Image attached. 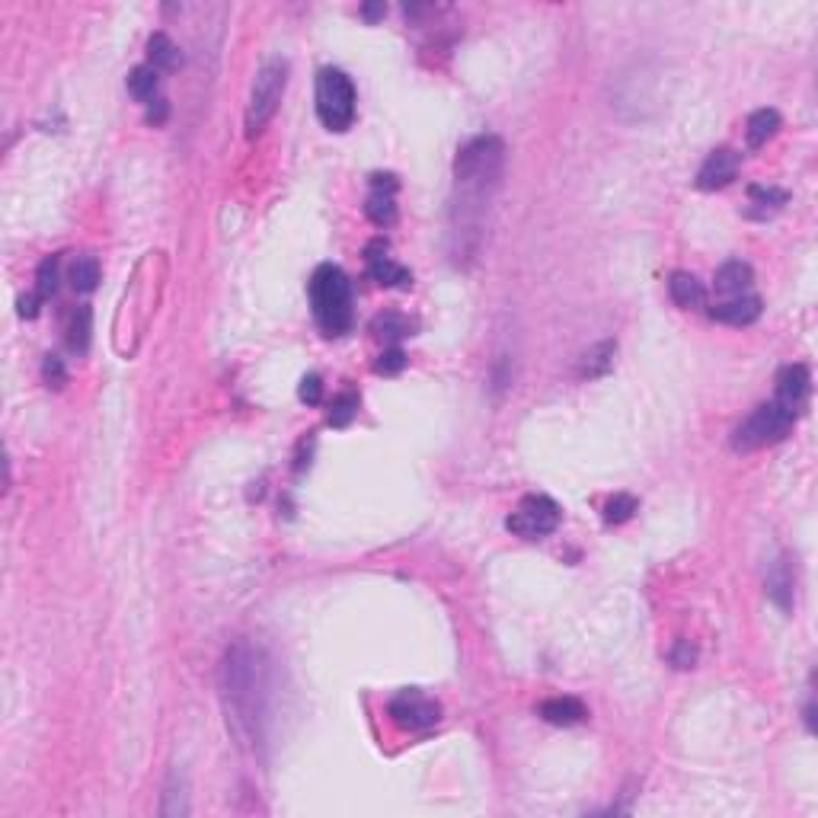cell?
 I'll return each instance as SVG.
<instances>
[{
	"mask_svg": "<svg viewBox=\"0 0 818 818\" xmlns=\"http://www.w3.org/2000/svg\"><path fill=\"white\" fill-rule=\"evenodd\" d=\"M221 694L224 710H227V723L234 726L237 738L244 745L259 742L263 738V719H265V662L259 650H253L250 642H237L234 650H227L221 665Z\"/></svg>",
	"mask_w": 818,
	"mask_h": 818,
	"instance_id": "cell-1",
	"label": "cell"
},
{
	"mask_svg": "<svg viewBox=\"0 0 818 818\" xmlns=\"http://www.w3.org/2000/svg\"><path fill=\"white\" fill-rule=\"evenodd\" d=\"M502 163H505V148L496 135H480L460 148L454 160V179L464 196V208H480L486 202L489 189L499 186Z\"/></svg>",
	"mask_w": 818,
	"mask_h": 818,
	"instance_id": "cell-2",
	"label": "cell"
},
{
	"mask_svg": "<svg viewBox=\"0 0 818 818\" xmlns=\"http://www.w3.org/2000/svg\"><path fill=\"white\" fill-rule=\"evenodd\" d=\"M311 307L313 320L326 336H342L352 326V284L345 278V272L332 263L317 265L311 275Z\"/></svg>",
	"mask_w": 818,
	"mask_h": 818,
	"instance_id": "cell-3",
	"label": "cell"
},
{
	"mask_svg": "<svg viewBox=\"0 0 818 818\" xmlns=\"http://www.w3.org/2000/svg\"><path fill=\"white\" fill-rule=\"evenodd\" d=\"M796 416H799L796 409L777 403V399L757 406L755 413L732 432V447L736 451H757V447L777 445V441H784L790 435Z\"/></svg>",
	"mask_w": 818,
	"mask_h": 818,
	"instance_id": "cell-4",
	"label": "cell"
},
{
	"mask_svg": "<svg viewBox=\"0 0 818 818\" xmlns=\"http://www.w3.org/2000/svg\"><path fill=\"white\" fill-rule=\"evenodd\" d=\"M317 115L330 131H345L355 122V87L339 68L317 74Z\"/></svg>",
	"mask_w": 818,
	"mask_h": 818,
	"instance_id": "cell-5",
	"label": "cell"
},
{
	"mask_svg": "<svg viewBox=\"0 0 818 818\" xmlns=\"http://www.w3.org/2000/svg\"><path fill=\"white\" fill-rule=\"evenodd\" d=\"M284 81H288V64L284 62H269L256 74L250 93V106H246V135H259L269 125V119L275 115L278 102L284 93Z\"/></svg>",
	"mask_w": 818,
	"mask_h": 818,
	"instance_id": "cell-6",
	"label": "cell"
},
{
	"mask_svg": "<svg viewBox=\"0 0 818 818\" xmlns=\"http://www.w3.org/2000/svg\"><path fill=\"white\" fill-rule=\"evenodd\" d=\"M505 528L512 534L524 537V541H541V537L553 534L560 528V505L550 496H528L508 515Z\"/></svg>",
	"mask_w": 818,
	"mask_h": 818,
	"instance_id": "cell-7",
	"label": "cell"
},
{
	"mask_svg": "<svg viewBox=\"0 0 818 818\" xmlns=\"http://www.w3.org/2000/svg\"><path fill=\"white\" fill-rule=\"evenodd\" d=\"M390 719L399 726V729L419 732V729H432L441 719V707L435 700H428L419 690H403L390 700Z\"/></svg>",
	"mask_w": 818,
	"mask_h": 818,
	"instance_id": "cell-8",
	"label": "cell"
},
{
	"mask_svg": "<svg viewBox=\"0 0 818 818\" xmlns=\"http://www.w3.org/2000/svg\"><path fill=\"white\" fill-rule=\"evenodd\" d=\"M365 263H368V275H371L378 284H384V288H409V284H413L409 269H403V265L393 263V259L387 256V240L378 237L368 244Z\"/></svg>",
	"mask_w": 818,
	"mask_h": 818,
	"instance_id": "cell-9",
	"label": "cell"
},
{
	"mask_svg": "<svg viewBox=\"0 0 818 818\" xmlns=\"http://www.w3.org/2000/svg\"><path fill=\"white\" fill-rule=\"evenodd\" d=\"M397 179L390 173H374L371 177V196L365 202V215L371 217L378 227H390L397 221Z\"/></svg>",
	"mask_w": 818,
	"mask_h": 818,
	"instance_id": "cell-10",
	"label": "cell"
},
{
	"mask_svg": "<svg viewBox=\"0 0 818 818\" xmlns=\"http://www.w3.org/2000/svg\"><path fill=\"white\" fill-rule=\"evenodd\" d=\"M736 173H738V154L732 148H719L707 157L700 173H697V189L717 192L723 186H729L736 179Z\"/></svg>",
	"mask_w": 818,
	"mask_h": 818,
	"instance_id": "cell-11",
	"label": "cell"
},
{
	"mask_svg": "<svg viewBox=\"0 0 818 818\" xmlns=\"http://www.w3.org/2000/svg\"><path fill=\"white\" fill-rule=\"evenodd\" d=\"M809 384H812L809 368L805 365H786L784 371L777 374V397L774 399L799 413L803 403H805V397H809Z\"/></svg>",
	"mask_w": 818,
	"mask_h": 818,
	"instance_id": "cell-12",
	"label": "cell"
},
{
	"mask_svg": "<svg viewBox=\"0 0 818 818\" xmlns=\"http://www.w3.org/2000/svg\"><path fill=\"white\" fill-rule=\"evenodd\" d=\"M710 317L719 320V323H729V326H748L761 317V298L755 294H738V298H729L723 304L710 307Z\"/></svg>",
	"mask_w": 818,
	"mask_h": 818,
	"instance_id": "cell-13",
	"label": "cell"
},
{
	"mask_svg": "<svg viewBox=\"0 0 818 818\" xmlns=\"http://www.w3.org/2000/svg\"><path fill=\"white\" fill-rule=\"evenodd\" d=\"M585 717H589V710L575 697H550L541 704V719L550 726H579Z\"/></svg>",
	"mask_w": 818,
	"mask_h": 818,
	"instance_id": "cell-14",
	"label": "cell"
},
{
	"mask_svg": "<svg viewBox=\"0 0 818 818\" xmlns=\"http://www.w3.org/2000/svg\"><path fill=\"white\" fill-rule=\"evenodd\" d=\"M669 294L678 307H684V311H694V307H700L707 301L704 284L697 282V275H690V272H671Z\"/></svg>",
	"mask_w": 818,
	"mask_h": 818,
	"instance_id": "cell-15",
	"label": "cell"
},
{
	"mask_svg": "<svg viewBox=\"0 0 818 818\" xmlns=\"http://www.w3.org/2000/svg\"><path fill=\"white\" fill-rule=\"evenodd\" d=\"M751 282H755V272H751V265L742 263V259H732V263H723L717 269V291L719 294L738 298V294L748 291Z\"/></svg>",
	"mask_w": 818,
	"mask_h": 818,
	"instance_id": "cell-16",
	"label": "cell"
},
{
	"mask_svg": "<svg viewBox=\"0 0 818 818\" xmlns=\"http://www.w3.org/2000/svg\"><path fill=\"white\" fill-rule=\"evenodd\" d=\"M793 585H796V579H793V566L790 560H777L774 563V569L767 573V595H771V601L777 604L780 611H790L793 608Z\"/></svg>",
	"mask_w": 818,
	"mask_h": 818,
	"instance_id": "cell-17",
	"label": "cell"
},
{
	"mask_svg": "<svg viewBox=\"0 0 818 818\" xmlns=\"http://www.w3.org/2000/svg\"><path fill=\"white\" fill-rule=\"evenodd\" d=\"M780 131V112L777 109H757L748 119V129H745V138H748V148H765L774 135Z\"/></svg>",
	"mask_w": 818,
	"mask_h": 818,
	"instance_id": "cell-18",
	"label": "cell"
},
{
	"mask_svg": "<svg viewBox=\"0 0 818 818\" xmlns=\"http://www.w3.org/2000/svg\"><path fill=\"white\" fill-rule=\"evenodd\" d=\"M148 58L154 71H173L179 64V48L167 33H154L148 39Z\"/></svg>",
	"mask_w": 818,
	"mask_h": 818,
	"instance_id": "cell-19",
	"label": "cell"
},
{
	"mask_svg": "<svg viewBox=\"0 0 818 818\" xmlns=\"http://www.w3.org/2000/svg\"><path fill=\"white\" fill-rule=\"evenodd\" d=\"M748 202L755 205L751 215L755 217H767L774 211H780L786 205V192L784 189H771V186H751L748 189Z\"/></svg>",
	"mask_w": 818,
	"mask_h": 818,
	"instance_id": "cell-20",
	"label": "cell"
},
{
	"mask_svg": "<svg viewBox=\"0 0 818 818\" xmlns=\"http://www.w3.org/2000/svg\"><path fill=\"white\" fill-rule=\"evenodd\" d=\"M614 352H617L614 342H601L595 349H589L585 359H582V378H601V374H608L611 365H614Z\"/></svg>",
	"mask_w": 818,
	"mask_h": 818,
	"instance_id": "cell-21",
	"label": "cell"
},
{
	"mask_svg": "<svg viewBox=\"0 0 818 818\" xmlns=\"http://www.w3.org/2000/svg\"><path fill=\"white\" fill-rule=\"evenodd\" d=\"M96 284H100V263H96V256H77L71 263V288L90 294Z\"/></svg>",
	"mask_w": 818,
	"mask_h": 818,
	"instance_id": "cell-22",
	"label": "cell"
},
{
	"mask_svg": "<svg viewBox=\"0 0 818 818\" xmlns=\"http://www.w3.org/2000/svg\"><path fill=\"white\" fill-rule=\"evenodd\" d=\"M157 83H160L157 71L150 68V64H141V68H135L129 74V93L135 96L138 102H154L157 100Z\"/></svg>",
	"mask_w": 818,
	"mask_h": 818,
	"instance_id": "cell-23",
	"label": "cell"
},
{
	"mask_svg": "<svg viewBox=\"0 0 818 818\" xmlns=\"http://www.w3.org/2000/svg\"><path fill=\"white\" fill-rule=\"evenodd\" d=\"M371 330L378 332L380 339H387V342H399L403 336H409V330H413V326H409V320H406V317H399V313L387 311V313H380V317H374Z\"/></svg>",
	"mask_w": 818,
	"mask_h": 818,
	"instance_id": "cell-24",
	"label": "cell"
},
{
	"mask_svg": "<svg viewBox=\"0 0 818 818\" xmlns=\"http://www.w3.org/2000/svg\"><path fill=\"white\" fill-rule=\"evenodd\" d=\"M68 345L74 352H87L90 345V307H77L68 320Z\"/></svg>",
	"mask_w": 818,
	"mask_h": 818,
	"instance_id": "cell-25",
	"label": "cell"
},
{
	"mask_svg": "<svg viewBox=\"0 0 818 818\" xmlns=\"http://www.w3.org/2000/svg\"><path fill=\"white\" fill-rule=\"evenodd\" d=\"M355 413H359V397H355L352 390H345V393H339V397L330 403V413H326V419H330V426L342 428V426H349V422L355 419Z\"/></svg>",
	"mask_w": 818,
	"mask_h": 818,
	"instance_id": "cell-26",
	"label": "cell"
},
{
	"mask_svg": "<svg viewBox=\"0 0 818 818\" xmlns=\"http://www.w3.org/2000/svg\"><path fill=\"white\" fill-rule=\"evenodd\" d=\"M58 256H48L39 263V269H35V294H39L42 301H48L58 291Z\"/></svg>",
	"mask_w": 818,
	"mask_h": 818,
	"instance_id": "cell-27",
	"label": "cell"
},
{
	"mask_svg": "<svg viewBox=\"0 0 818 818\" xmlns=\"http://www.w3.org/2000/svg\"><path fill=\"white\" fill-rule=\"evenodd\" d=\"M636 508H640V502H636L633 496L617 493V496H611L608 505H604V521H608V524H623V521L633 518Z\"/></svg>",
	"mask_w": 818,
	"mask_h": 818,
	"instance_id": "cell-28",
	"label": "cell"
},
{
	"mask_svg": "<svg viewBox=\"0 0 818 818\" xmlns=\"http://www.w3.org/2000/svg\"><path fill=\"white\" fill-rule=\"evenodd\" d=\"M403 368H406V352L397 349V345L384 349V352L378 355V361H374V371L378 374H399Z\"/></svg>",
	"mask_w": 818,
	"mask_h": 818,
	"instance_id": "cell-29",
	"label": "cell"
},
{
	"mask_svg": "<svg viewBox=\"0 0 818 818\" xmlns=\"http://www.w3.org/2000/svg\"><path fill=\"white\" fill-rule=\"evenodd\" d=\"M42 378H45L48 387H64L68 384V371H64V365H62L58 355H45V361H42Z\"/></svg>",
	"mask_w": 818,
	"mask_h": 818,
	"instance_id": "cell-30",
	"label": "cell"
},
{
	"mask_svg": "<svg viewBox=\"0 0 818 818\" xmlns=\"http://www.w3.org/2000/svg\"><path fill=\"white\" fill-rule=\"evenodd\" d=\"M669 662L675 665V669H694L697 650H694V646H690L688 640H678L675 646H671V652H669Z\"/></svg>",
	"mask_w": 818,
	"mask_h": 818,
	"instance_id": "cell-31",
	"label": "cell"
},
{
	"mask_svg": "<svg viewBox=\"0 0 818 818\" xmlns=\"http://www.w3.org/2000/svg\"><path fill=\"white\" fill-rule=\"evenodd\" d=\"M298 397L304 399L307 406H317L320 399H323V380L317 378V374H307L304 380H301V390Z\"/></svg>",
	"mask_w": 818,
	"mask_h": 818,
	"instance_id": "cell-32",
	"label": "cell"
},
{
	"mask_svg": "<svg viewBox=\"0 0 818 818\" xmlns=\"http://www.w3.org/2000/svg\"><path fill=\"white\" fill-rule=\"evenodd\" d=\"M167 115H169L167 100H154V102H148V122H150V125H163V122H167Z\"/></svg>",
	"mask_w": 818,
	"mask_h": 818,
	"instance_id": "cell-33",
	"label": "cell"
},
{
	"mask_svg": "<svg viewBox=\"0 0 818 818\" xmlns=\"http://www.w3.org/2000/svg\"><path fill=\"white\" fill-rule=\"evenodd\" d=\"M39 304H42L39 294H29V298H20V317L33 320L35 313H39Z\"/></svg>",
	"mask_w": 818,
	"mask_h": 818,
	"instance_id": "cell-34",
	"label": "cell"
},
{
	"mask_svg": "<svg viewBox=\"0 0 818 818\" xmlns=\"http://www.w3.org/2000/svg\"><path fill=\"white\" fill-rule=\"evenodd\" d=\"M387 14V7L384 4H368V7H361V16H365V20H380V16Z\"/></svg>",
	"mask_w": 818,
	"mask_h": 818,
	"instance_id": "cell-35",
	"label": "cell"
}]
</instances>
